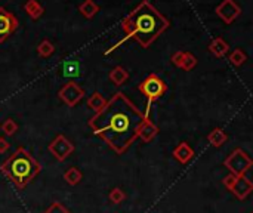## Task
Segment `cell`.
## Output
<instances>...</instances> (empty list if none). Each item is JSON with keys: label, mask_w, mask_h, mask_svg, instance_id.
Wrapping results in <instances>:
<instances>
[{"label": "cell", "mask_w": 253, "mask_h": 213, "mask_svg": "<svg viewBox=\"0 0 253 213\" xmlns=\"http://www.w3.org/2000/svg\"><path fill=\"white\" fill-rule=\"evenodd\" d=\"M49 153L58 160V162H64L67 160L73 153H74V144L64 135H56L55 139L47 145Z\"/></svg>", "instance_id": "cell-7"}, {"label": "cell", "mask_w": 253, "mask_h": 213, "mask_svg": "<svg viewBox=\"0 0 253 213\" xmlns=\"http://www.w3.org/2000/svg\"><path fill=\"white\" fill-rule=\"evenodd\" d=\"M62 76L64 77H79L80 76V65L77 61H67L62 65Z\"/></svg>", "instance_id": "cell-19"}, {"label": "cell", "mask_w": 253, "mask_h": 213, "mask_svg": "<svg viewBox=\"0 0 253 213\" xmlns=\"http://www.w3.org/2000/svg\"><path fill=\"white\" fill-rule=\"evenodd\" d=\"M209 50L216 56V58H224L228 50H230V44L222 39V37H215L211 43H209Z\"/></svg>", "instance_id": "cell-13"}, {"label": "cell", "mask_w": 253, "mask_h": 213, "mask_svg": "<svg viewBox=\"0 0 253 213\" xmlns=\"http://www.w3.org/2000/svg\"><path fill=\"white\" fill-rule=\"evenodd\" d=\"M43 213H71L68 208H65L61 202H53Z\"/></svg>", "instance_id": "cell-26"}, {"label": "cell", "mask_w": 253, "mask_h": 213, "mask_svg": "<svg viewBox=\"0 0 253 213\" xmlns=\"http://www.w3.org/2000/svg\"><path fill=\"white\" fill-rule=\"evenodd\" d=\"M83 96H84V90L76 82L65 83L58 92V98L70 108L76 107L83 99Z\"/></svg>", "instance_id": "cell-8"}, {"label": "cell", "mask_w": 253, "mask_h": 213, "mask_svg": "<svg viewBox=\"0 0 253 213\" xmlns=\"http://www.w3.org/2000/svg\"><path fill=\"white\" fill-rule=\"evenodd\" d=\"M108 199L113 205H122L125 200H126V193L120 188V187H116L110 191L108 194Z\"/></svg>", "instance_id": "cell-24"}, {"label": "cell", "mask_w": 253, "mask_h": 213, "mask_svg": "<svg viewBox=\"0 0 253 213\" xmlns=\"http://www.w3.org/2000/svg\"><path fill=\"white\" fill-rule=\"evenodd\" d=\"M53 52H55V46H53V43L49 42L47 39L42 40V42L39 43V46H37V53H39V56H42V58H49Z\"/></svg>", "instance_id": "cell-21"}, {"label": "cell", "mask_w": 253, "mask_h": 213, "mask_svg": "<svg viewBox=\"0 0 253 213\" xmlns=\"http://www.w3.org/2000/svg\"><path fill=\"white\" fill-rule=\"evenodd\" d=\"M105 102H107V99L102 96V93L93 92V93L90 95V98L87 99V107L92 108V110L96 113V111H99V110L105 105Z\"/></svg>", "instance_id": "cell-20"}, {"label": "cell", "mask_w": 253, "mask_h": 213, "mask_svg": "<svg viewBox=\"0 0 253 213\" xmlns=\"http://www.w3.org/2000/svg\"><path fill=\"white\" fill-rule=\"evenodd\" d=\"M64 179H65V182L67 184H70V185H77V184H80L82 182V179H83V173L77 169V168H70V169H67L65 170V173H64Z\"/></svg>", "instance_id": "cell-18"}, {"label": "cell", "mask_w": 253, "mask_h": 213, "mask_svg": "<svg viewBox=\"0 0 253 213\" xmlns=\"http://www.w3.org/2000/svg\"><path fill=\"white\" fill-rule=\"evenodd\" d=\"M139 92L148 99V107H147V113L150 110V105L154 102V101H159L166 92H168V85L166 82L159 77L156 73H151L147 76V79H144L139 86H138Z\"/></svg>", "instance_id": "cell-4"}, {"label": "cell", "mask_w": 253, "mask_h": 213, "mask_svg": "<svg viewBox=\"0 0 253 213\" xmlns=\"http://www.w3.org/2000/svg\"><path fill=\"white\" fill-rule=\"evenodd\" d=\"M215 12L225 24H233L242 15V7L236 3V0H222L216 6Z\"/></svg>", "instance_id": "cell-9"}, {"label": "cell", "mask_w": 253, "mask_h": 213, "mask_svg": "<svg viewBox=\"0 0 253 213\" xmlns=\"http://www.w3.org/2000/svg\"><path fill=\"white\" fill-rule=\"evenodd\" d=\"M248 61V55L242 50V49H234L231 53H230V62L234 65V67H242L245 62Z\"/></svg>", "instance_id": "cell-22"}, {"label": "cell", "mask_w": 253, "mask_h": 213, "mask_svg": "<svg viewBox=\"0 0 253 213\" xmlns=\"http://www.w3.org/2000/svg\"><path fill=\"white\" fill-rule=\"evenodd\" d=\"M0 170L18 190H24L42 172V166L28 150L19 147L7 160L0 165Z\"/></svg>", "instance_id": "cell-3"}, {"label": "cell", "mask_w": 253, "mask_h": 213, "mask_svg": "<svg viewBox=\"0 0 253 213\" xmlns=\"http://www.w3.org/2000/svg\"><path fill=\"white\" fill-rule=\"evenodd\" d=\"M18 28L16 16L0 6V43H3L9 36H12Z\"/></svg>", "instance_id": "cell-10"}, {"label": "cell", "mask_w": 253, "mask_h": 213, "mask_svg": "<svg viewBox=\"0 0 253 213\" xmlns=\"http://www.w3.org/2000/svg\"><path fill=\"white\" fill-rule=\"evenodd\" d=\"M194 150L190 147V144L188 142H185V141H182V142H179L175 148H173V151H172V156H173V159L178 162V163H181V165H188L193 159H194Z\"/></svg>", "instance_id": "cell-12"}, {"label": "cell", "mask_w": 253, "mask_h": 213, "mask_svg": "<svg viewBox=\"0 0 253 213\" xmlns=\"http://www.w3.org/2000/svg\"><path fill=\"white\" fill-rule=\"evenodd\" d=\"M9 148H10V142L4 136H0V154H4Z\"/></svg>", "instance_id": "cell-28"}, {"label": "cell", "mask_w": 253, "mask_h": 213, "mask_svg": "<svg viewBox=\"0 0 253 213\" xmlns=\"http://www.w3.org/2000/svg\"><path fill=\"white\" fill-rule=\"evenodd\" d=\"M169 27H170V21L157 7H154L150 0H142L122 21V28L126 36L122 40H119L114 46L107 49L105 55L114 52L120 44L127 42L129 39H135L144 49H147Z\"/></svg>", "instance_id": "cell-2"}, {"label": "cell", "mask_w": 253, "mask_h": 213, "mask_svg": "<svg viewBox=\"0 0 253 213\" xmlns=\"http://www.w3.org/2000/svg\"><path fill=\"white\" fill-rule=\"evenodd\" d=\"M79 12H80L86 19H92V18L99 12V6H98L93 0H84V1L79 6Z\"/></svg>", "instance_id": "cell-17"}, {"label": "cell", "mask_w": 253, "mask_h": 213, "mask_svg": "<svg viewBox=\"0 0 253 213\" xmlns=\"http://www.w3.org/2000/svg\"><path fill=\"white\" fill-rule=\"evenodd\" d=\"M108 79H110V82H111L114 86H122V85H125V83L127 82V79H129V71H127L126 68L117 65V67H114V68L110 71Z\"/></svg>", "instance_id": "cell-14"}, {"label": "cell", "mask_w": 253, "mask_h": 213, "mask_svg": "<svg viewBox=\"0 0 253 213\" xmlns=\"http://www.w3.org/2000/svg\"><path fill=\"white\" fill-rule=\"evenodd\" d=\"M160 129L159 126L150 119V117H145V120L142 122L141 128H139V132H138V139H141L142 142L148 144L151 141H154V138L159 135Z\"/></svg>", "instance_id": "cell-11"}, {"label": "cell", "mask_w": 253, "mask_h": 213, "mask_svg": "<svg viewBox=\"0 0 253 213\" xmlns=\"http://www.w3.org/2000/svg\"><path fill=\"white\" fill-rule=\"evenodd\" d=\"M197 62H199V59H197L196 55H193L191 52H185V53H184V61H182L181 68H182L184 71H191V70H194V68L197 67Z\"/></svg>", "instance_id": "cell-23"}, {"label": "cell", "mask_w": 253, "mask_h": 213, "mask_svg": "<svg viewBox=\"0 0 253 213\" xmlns=\"http://www.w3.org/2000/svg\"><path fill=\"white\" fill-rule=\"evenodd\" d=\"M208 141L211 142V145H212V147H215V148H221V147L228 141V135L225 133V130H224V129H221V128H215V129L208 135Z\"/></svg>", "instance_id": "cell-15"}, {"label": "cell", "mask_w": 253, "mask_h": 213, "mask_svg": "<svg viewBox=\"0 0 253 213\" xmlns=\"http://www.w3.org/2000/svg\"><path fill=\"white\" fill-rule=\"evenodd\" d=\"M24 10L27 12V15H28L31 19H39V18L44 13L43 6H42L37 0H27L25 4H24Z\"/></svg>", "instance_id": "cell-16"}, {"label": "cell", "mask_w": 253, "mask_h": 213, "mask_svg": "<svg viewBox=\"0 0 253 213\" xmlns=\"http://www.w3.org/2000/svg\"><path fill=\"white\" fill-rule=\"evenodd\" d=\"M184 53H185V52H182V50H176V52L172 55V58H170L172 64H173V65H176L178 68H181V65H182V61H184Z\"/></svg>", "instance_id": "cell-27"}, {"label": "cell", "mask_w": 253, "mask_h": 213, "mask_svg": "<svg viewBox=\"0 0 253 213\" xmlns=\"http://www.w3.org/2000/svg\"><path fill=\"white\" fill-rule=\"evenodd\" d=\"M224 166L230 170V173L236 175V176H243L246 175L253 166L251 156L242 150V148H236L225 160H224Z\"/></svg>", "instance_id": "cell-5"}, {"label": "cell", "mask_w": 253, "mask_h": 213, "mask_svg": "<svg viewBox=\"0 0 253 213\" xmlns=\"http://www.w3.org/2000/svg\"><path fill=\"white\" fill-rule=\"evenodd\" d=\"M0 129L3 130V133H4L6 136H12V135H15V133L18 132V123H16L13 119H7V120H4V122L1 123Z\"/></svg>", "instance_id": "cell-25"}, {"label": "cell", "mask_w": 253, "mask_h": 213, "mask_svg": "<svg viewBox=\"0 0 253 213\" xmlns=\"http://www.w3.org/2000/svg\"><path fill=\"white\" fill-rule=\"evenodd\" d=\"M222 184L227 190H230L239 200H246L253 191V182L246 176H236L233 173H228L224 179Z\"/></svg>", "instance_id": "cell-6"}, {"label": "cell", "mask_w": 253, "mask_h": 213, "mask_svg": "<svg viewBox=\"0 0 253 213\" xmlns=\"http://www.w3.org/2000/svg\"><path fill=\"white\" fill-rule=\"evenodd\" d=\"M145 116L123 92H116L87 122L93 135L101 138L117 156L125 154L138 139Z\"/></svg>", "instance_id": "cell-1"}]
</instances>
